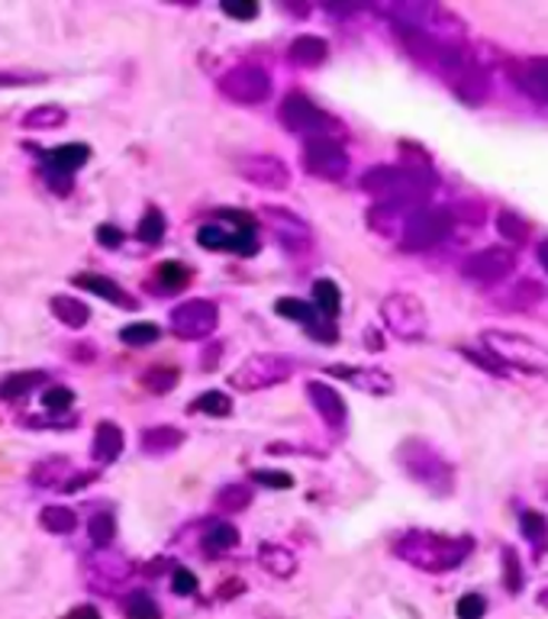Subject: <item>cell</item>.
<instances>
[{
  "mask_svg": "<svg viewBox=\"0 0 548 619\" xmlns=\"http://www.w3.org/2000/svg\"><path fill=\"white\" fill-rule=\"evenodd\" d=\"M182 381V372L175 365H155L149 372L143 374V387L149 394H172Z\"/></svg>",
  "mask_w": 548,
  "mask_h": 619,
  "instance_id": "obj_39",
  "label": "cell"
},
{
  "mask_svg": "<svg viewBox=\"0 0 548 619\" xmlns=\"http://www.w3.org/2000/svg\"><path fill=\"white\" fill-rule=\"evenodd\" d=\"M30 481L36 488H42V491H56V488L61 491V488L71 481V462H68L65 455L42 459V462L30 471Z\"/></svg>",
  "mask_w": 548,
  "mask_h": 619,
  "instance_id": "obj_26",
  "label": "cell"
},
{
  "mask_svg": "<svg viewBox=\"0 0 548 619\" xmlns=\"http://www.w3.org/2000/svg\"><path fill=\"white\" fill-rule=\"evenodd\" d=\"M49 81V75H27V71H20V75H13V71H0V88H30V85H46Z\"/></svg>",
  "mask_w": 548,
  "mask_h": 619,
  "instance_id": "obj_52",
  "label": "cell"
},
{
  "mask_svg": "<svg viewBox=\"0 0 548 619\" xmlns=\"http://www.w3.org/2000/svg\"><path fill=\"white\" fill-rule=\"evenodd\" d=\"M88 539L94 549H110V542L117 539V517L114 513H94L88 520Z\"/></svg>",
  "mask_w": 548,
  "mask_h": 619,
  "instance_id": "obj_42",
  "label": "cell"
},
{
  "mask_svg": "<svg viewBox=\"0 0 548 619\" xmlns=\"http://www.w3.org/2000/svg\"><path fill=\"white\" fill-rule=\"evenodd\" d=\"M172 590L178 593V597H194L200 584H197V574L194 571H187V568H175V574H172Z\"/></svg>",
  "mask_w": 548,
  "mask_h": 619,
  "instance_id": "obj_50",
  "label": "cell"
},
{
  "mask_svg": "<svg viewBox=\"0 0 548 619\" xmlns=\"http://www.w3.org/2000/svg\"><path fill=\"white\" fill-rule=\"evenodd\" d=\"M497 233L510 243V246H526L529 243V233H532V223L517 214V210H500L497 214Z\"/></svg>",
  "mask_w": 548,
  "mask_h": 619,
  "instance_id": "obj_31",
  "label": "cell"
},
{
  "mask_svg": "<svg viewBox=\"0 0 548 619\" xmlns=\"http://www.w3.org/2000/svg\"><path fill=\"white\" fill-rule=\"evenodd\" d=\"M252 481L268 488V491H287L294 488V474L287 471H274V468H262V471H252Z\"/></svg>",
  "mask_w": 548,
  "mask_h": 619,
  "instance_id": "obj_46",
  "label": "cell"
},
{
  "mask_svg": "<svg viewBox=\"0 0 548 619\" xmlns=\"http://www.w3.org/2000/svg\"><path fill=\"white\" fill-rule=\"evenodd\" d=\"M49 381V374L32 369V372H13L0 381V401H20L27 397L32 387H42Z\"/></svg>",
  "mask_w": 548,
  "mask_h": 619,
  "instance_id": "obj_30",
  "label": "cell"
},
{
  "mask_svg": "<svg viewBox=\"0 0 548 619\" xmlns=\"http://www.w3.org/2000/svg\"><path fill=\"white\" fill-rule=\"evenodd\" d=\"M458 619H485L488 613V600L481 593H464L456 603Z\"/></svg>",
  "mask_w": 548,
  "mask_h": 619,
  "instance_id": "obj_48",
  "label": "cell"
},
{
  "mask_svg": "<svg viewBox=\"0 0 548 619\" xmlns=\"http://www.w3.org/2000/svg\"><path fill=\"white\" fill-rule=\"evenodd\" d=\"M306 401L313 403V410L320 413V420L333 430H342L345 420H349V406H345V397L335 391L333 384L326 381H310L306 384Z\"/></svg>",
  "mask_w": 548,
  "mask_h": 619,
  "instance_id": "obj_18",
  "label": "cell"
},
{
  "mask_svg": "<svg viewBox=\"0 0 548 619\" xmlns=\"http://www.w3.org/2000/svg\"><path fill=\"white\" fill-rule=\"evenodd\" d=\"M165 233H168V219H165V214H162L158 207H149V210L143 214V219H139V226H136L139 243L158 246V243L165 239Z\"/></svg>",
  "mask_w": 548,
  "mask_h": 619,
  "instance_id": "obj_38",
  "label": "cell"
},
{
  "mask_svg": "<svg viewBox=\"0 0 548 619\" xmlns=\"http://www.w3.org/2000/svg\"><path fill=\"white\" fill-rule=\"evenodd\" d=\"M452 229H456V217L449 207H427L423 204L407 217L397 243L403 252H429L439 243H446L452 236Z\"/></svg>",
  "mask_w": 548,
  "mask_h": 619,
  "instance_id": "obj_7",
  "label": "cell"
},
{
  "mask_svg": "<svg viewBox=\"0 0 548 619\" xmlns=\"http://www.w3.org/2000/svg\"><path fill=\"white\" fill-rule=\"evenodd\" d=\"M223 13L233 17V20H255L258 3L255 0H223Z\"/></svg>",
  "mask_w": 548,
  "mask_h": 619,
  "instance_id": "obj_51",
  "label": "cell"
},
{
  "mask_svg": "<svg viewBox=\"0 0 548 619\" xmlns=\"http://www.w3.org/2000/svg\"><path fill=\"white\" fill-rule=\"evenodd\" d=\"M519 529H522V536L539 549V552H546L548 549V517H542L539 510H526L522 517H519Z\"/></svg>",
  "mask_w": 548,
  "mask_h": 619,
  "instance_id": "obj_41",
  "label": "cell"
},
{
  "mask_svg": "<svg viewBox=\"0 0 548 619\" xmlns=\"http://www.w3.org/2000/svg\"><path fill=\"white\" fill-rule=\"evenodd\" d=\"M168 326L178 340L197 342L211 340L219 326V310L214 301H204V297H194V301H184L178 307L172 310L168 316Z\"/></svg>",
  "mask_w": 548,
  "mask_h": 619,
  "instance_id": "obj_12",
  "label": "cell"
},
{
  "mask_svg": "<svg viewBox=\"0 0 548 619\" xmlns=\"http://www.w3.org/2000/svg\"><path fill=\"white\" fill-rule=\"evenodd\" d=\"M49 307H52V316L65 323L68 330H81V326H88L91 323V307L88 304H81L78 297H68V294H56L52 301H49Z\"/></svg>",
  "mask_w": 548,
  "mask_h": 619,
  "instance_id": "obj_29",
  "label": "cell"
},
{
  "mask_svg": "<svg viewBox=\"0 0 548 619\" xmlns=\"http://www.w3.org/2000/svg\"><path fill=\"white\" fill-rule=\"evenodd\" d=\"M277 120L287 126L291 132H310V139H313V136H333V129H339L333 117H330L326 110H320V107L301 91L287 94V97L281 100Z\"/></svg>",
  "mask_w": 548,
  "mask_h": 619,
  "instance_id": "obj_11",
  "label": "cell"
},
{
  "mask_svg": "<svg viewBox=\"0 0 548 619\" xmlns=\"http://www.w3.org/2000/svg\"><path fill=\"white\" fill-rule=\"evenodd\" d=\"M394 556L400 561H407L410 568L417 571H427V574H446V571H456L461 568L474 542L468 536H446V532H429V529H410L397 539Z\"/></svg>",
  "mask_w": 548,
  "mask_h": 619,
  "instance_id": "obj_1",
  "label": "cell"
},
{
  "mask_svg": "<svg viewBox=\"0 0 548 619\" xmlns=\"http://www.w3.org/2000/svg\"><path fill=\"white\" fill-rule=\"evenodd\" d=\"M190 413H200V416H216V420H223V416H229V413H233V401H229V394H223V391H204L200 397H194V401H190Z\"/></svg>",
  "mask_w": 548,
  "mask_h": 619,
  "instance_id": "obj_37",
  "label": "cell"
},
{
  "mask_svg": "<svg viewBox=\"0 0 548 619\" xmlns=\"http://www.w3.org/2000/svg\"><path fill=\"white\" fill-rule=\"evenodd\" d=\"M394 459L400 464V471L413 484L427 488L432 497H449L456 491V468L436 445H429L427 439H417V435L403 439L397 445Z\"/></svg>",
  "mask_w": 548,
  "mask_h": 619,
  "instance_id": "obj_5",
  "label": "cell"
},
{
  "mask_svg": "<svg viewBox=\"0 0 548 619\" xmlns=\"http://www.w3.org/2000/svg\"><path fill=\"white\" fill-rule=\"evenodd\" d=\"M65 619H104V617H100V610H97V607H91V603H81V607L68 610V617Z\"/></svg>",
  "mask_w": 548,
  "mask_h": 619,
  "instance_id": "obj_55",
  "label": "cell"
},
{
  "mask_svg": "<svg viewBox=\"0 0 548 619\" xmlns=\"http://www.w3.org/2000/svg\"><path fill=\"white\" fill-rule=\"evenodd\" d=\"M542 301H546V284L542 281L522 278L500 297V307H507L510 313H522V310H532L536 304H542Z\"/></svg>",
  "mask_w": 548,
  "mask_h": 619,
  "instance_id": "obj_27",
  "label": "cell"
},
{
  "mask_svg": "<svg viewBox=\"0 0 548 619\" xmlns=\"http://www.w3.org/2000/svg\"><path fill=\"white\" fill-rule=\"evenodd\" d=\"M306 175L323 181H342L349 175V153L333 136H313L304 146Z\"/></svg>",
  "mask_w": 548,
  "mask_h": 619,
  "instance_id": "obj_13",
  "label": "cell"
},
{
  "mask_svg": "<svg viewBox=\"0 0 548 619\" xmlns=\"http://www.w3.org/2000/svg\"><path fill=\"white\" fill-rule=\"evenodd\" d=\"M432 68L442 75V81L449 85V91L456 94L461 104L481 107L490 97V68L488 59L481 56V49H471L464 42H452L439 52Z\"/></svg>",
  "mask_w": 548,
  "mask_h": 619,
  "instance_id": "obj_4",
  "label": "cell"
},
{
  "mask_svg": "<svg viewBox=\"0 0 548 619\" xmlns=\"http://www.w3.org/2000/svg\"><path fill=\"white\" fill-rule=\"evenodd\" d=\"M536 252H539V262H542V268H546V272H548V239H542Z\"/></svg>",
  "mask_w": 548,
  "mask_h": 619,
  "instance_id": "obj_56",
  "label": "cell"
},
{
  "mask_svg": "<svg viewBox=\"0 0 548 619\" xmlns=\"http://www.w3.org/2000/svg\"><path fill=\"white\" fill-rule=\"evenodd\" d=\"M158 340H162V326L149 323V320L129 323V326L120 330V342L123 345H133V348H146V345H155Z\"/></svg>",
  "mask_w": 548,
  "mask_h": 619,
  "instance_id": "obj_40",
  "label": "cell"
},
{
  "mask_svg": "<svg viewBox=\"0 0 548 619\" xmlns=\"http://www.w3.org/2000/svg\"><path fill=\"white\" fill-rule=\"evenodd\" d=\"M187 281H190V272L184 268L182 262H165L158 268V284H162L165 294H178L182 287H187Z\"/></svg>",
  "mask_w": 548,
  "mask_h": 619,
  "instance_id": "obj_45",
  "label": "cell"
},
{
  "mask_svg": "<svg viewBox=\"0 0 548 619\" xmlns=\"http://www.w3.org/2000/svg\"><path fill=\"white\" fill-rule=\"evenodd\" d=\"M88 161H91V146H85V143H65L59 149H49V153H46L42 168L71 178V175H75L78 168H85Z\"/></svg>",
  "mask_w": 548,
  "mask_h": 619,
  "instance_id": "obj_20",
  "label": "cell"
},
{
  "mask_svg": "<svg viewBox=\"0 0 548 619\" xmlns=\"http://www.w3.org/2000/svg\"><path fill=\"white\" fill-rule=\"evenodd\" d=\"M39 523L46 532H56V536H71L78 529V513L68 510V507H46L39 513Z\"/></svg>",
  "mask_w": 548,
  "mask_h": 619,
  "instance_id": "obj_36",
  "label": "cell"
},
{
  "mask_svg": "<svg viewBox=\"0 0 548 619\" xmlns=\"http://www.w3.org/2000/svg\"><path fill=\"white\" fill-rule=\"evenodd\" d=\"M184 439H187V435H184L178 426H149V430H143V435H139V445H143L146 455L162 459V455L178 452L184 445Z\"/></svg>",
  "mask_w": 548,
  "mask_h": 619,
  "instance_id": "obj_25",
  "label": "cell"
},
{
  "mask_svg": "<svg viewBox=\"0 0 548 619\" xmlns=\"http://www.w3.org/2000/svg\"><path fill=\"white\" fill-rule=\"evenodd\" d=\"M481 345L507 372L548 381V345H542V342L529 340V336L513 333V330H485Z\"/></svg>",
  "mask_w": 548,
  "mask_h": 619,
  "instance_id": "obj_6",
  "label": "cell"
},
{
  "mask_svg": "<svg viewBox=\"0 0 548 619\" xmlns=\"http://www.w3.org/2000/svg\"><path fill=\"white\" fill-rule=\"evenodd\" d=\"M75 284H78L81 291H88V294L104 297L107 304L136 310V297H133V294H126L120 284H117L114 278H107V275H97V272H81V275H75Z\"/></svg>",
  "mask_w": 548,
  "mask_h": 619,
  "instance_id": "obj_21",
  "label": "cell"
},
{
  "mask_svg": "<svg viewBox=\"0 0 548 619\" xmlns=\"http://www.w3.org/2000/svg\"><path fill=\"white\" fill-rule=\"evenodd\" d=\"M291 374H294V358L291 355L258 352V355H248L243 365L229 374V387H236L243 394H255V391H268L274 384L291 381Z\"/></svg>",
  "mask_w": 548,
  "mask_h": 619,
  "instance_id": "obj_8",
  "label": "cell"
},
{
  "mask_svg": "<svg viewBox=\"0 0 548 619\" xmlns=\"http://www.w3.org/2000/svg\"><path fill=\"white\" fill-rule=\"evenodd\" d=\"M97 243L104 248H120L123 246V233L117 226H110V223H100L97 226Z\"/></svg>",
  "mask_w": 548,
  "mask_h": 619,
  "instance_id": "obj_53",
  "label": "cell"
},
{
  "mask_svg": "<svg viewBox=\"0 0 548 619\" xmlns=\"http://www.w3.org/2000/svg\"><path fill=\"white\" fill-rule=\"evenodd\" d=\"M517 272V252L507 246H488L461 262V275L471 284H503Z\"/></svg>",
  "mask_w": 548,
  "mask_h": 619,
  "instance_id": "obj_14",
  "label": "cell"
},
{
  "mask_svg": "<svg viewBox=\"0 0 548 619\" xmlns=\"http://www.w3.org/2000/svg\"><path fill=\"white\" fill-rule=\"evenodd\" d=\"M236 171L243 175L248 185L262 187V190H287L291 187V168L284 158L272 153L245 155L236 161Z\"/></svg>",
  "mask_w": 548,
  "mask_h": 619,
  "instance_id": "obj_16",
  "label": "cell"
},
{
  "mask_svg": "<svg viewBox=\"0 0 548 619\" xmlns=\"http://www.w3.org/2000/svg\"><path fill=\"white\" fill-rule=\"evenodd\" d=\"M258 219L268 226V233H274L277 246L287 248L291 255H304L306 248L313 246V229H310V223L297 217V214H291L287 207L268 204V207H262Z\"/></svg>",
  "mask_w": 548,
  "mask_h": 619,
  "instance_id": "obj_15",
  "label": "cell"
},
{
  "mask_svg": "<svg viewBox=\"0 0 548 619\" xmlns=\"http://www.w3.org/2000/svg\"><path fill=\"white\" fill-rule=\"evenodd\" d=\"M381 13L394 23V30H410L436 42H464L468 36V27L456 10L436 0H397L384 3Z\"/></svg>",
  "mask_w": 548,
  "mask_h": 619,
  "instance_id": "obj_3",
  "label": "cell"
},
{
  "mask_svg": "<svg viewBox=\"0 0 548 619\" xmlns=\"http://www.w3.org/2000/svg\"><path fill=\"white\" fill-rule=\"evenodd\" d=\"M204 542H207V552H211V556L229 552V549L239 546V529L233 527V523H214V527L207 529Z\"/></svg>",
  "mask_w": 548,
  "mask_h": 619,
  "instance_id": "obj_43",
  "label": "cell"
},
{
  "mask_svg": "<svg viewBox=\"0 0 548 619\" xmlns=\"http://www.w3.org/2000/svg\"><path fill=\"white\" fill-rule=\"evenodd\" d=\"M287 59L294 65H301V68H316V65H323L330 59V42H326L323 36L304 32V36H297V39L291 42Z\"/></svg>",
  "mask_w": 548,
  "mask_h": 619,
  "instance_id": "obj_24",
  "label": "cell"
},
{
  "mask_svg": "<svg viewBox=\"0 0 548 619\" xmlns=\"http://www.w3.org/2000/svg\"><path fill=\"white\" fill-rule=\"evenodd\" d=\"M513 85L526 97L548 104V56H532V59H519L510 65Z\"/></svg>",
  "mask_w": 548,
  "mask_h": 619,
  "instance_id": "obj_19",
  "label": "cell"
},
{
  "mask_svg": "<svg viewBox=\"0 0 548 619\" xmlns=\"http://www.w3.org/2000/svg\"><path fill=\"white\" fill-rule=\"evenodd\" d=\"M214 500L223 513H239V510H245L252 503V491L245 484H226V488L216 491Z\"/></svg>",
  "mask_w": 548,
  "mask_h": 619,
  "instance_id": "obj_44",
  "label": "cell"
},
{
  "mask_svg": "<svg viewBox=\"0 0 548 619\" xmlns=\"http://www.w3.org/2000/svg\"><path fill=\"white\" fill-rule=\"evenodd\" d=\"M330 374L345 377L352 387H359L365 394H378V397L394 394V377L388 372H381V369H330Z\"/></svg>",
  "mask_w": 548,
  "mask_h": 619,
  "instance_id": "obj_22",
  "label": "cell"
},
{
  "mask_svg": "<svg viewBox=\"0 0 548 619\" xmlns=\"http://www.w3.org/2000/svg\"><path fill=\"white\" fill-rule=\"evenodd\" d=\"M123 617L126 619H162V607L149 590H129L123 597Z\"/></svg>",
  "mask_w": 548,
  "mask_h": 619,
  "instance_id": "obj_32",
  "label": "cell"
},
{
  "mask_svg": "<svg viewBox=\"0 0 548 619\" xmlns=\"http://www.w3.org/2000/svg\"><path fill=\"white\" fill-rule=\"evenodd\" d=\"M274 313L277 316H284V320H294V323H304L306 330L310 326H316L320 320H326V316H320L313 304H306L301 297H281L277 304H274Z\"/></svg>",
  "mask_w": 548,
  "mask_h": 619,
  "instance_id": "obj_35",
  "label": "cell"
},
{
  "mask_svg": "<svg viewBox=\"0 0 548 619\" xmlns=\"http://www.w3.org/2000/svg\"><path fill=\"white\" fill-rule=\"evenodd\" d=\"M381 320L384 326L394 333L397 340L420 342L427 340L429 333V313L427 304L417 294L407 291H394L381 301Z\"/></svg>",
  "mask_w": 548,
  "mask_h": 619,
  "instance_id": "obj_9",
  "label": "cell"
},
{
  "mask_svg": "<svg viewBox=\"0 0 548 619\" xmlns=\"http://www.w3.org/2000/svg\"><path fill=\"white\" fill-rule=\"evenodd\" d=\"M123 445H126V439H123V430L117 426V423H110V420L97 423V430H94V442H91L94 462L114 464L123 455Z\"/></svg>",
  "mask_w": 548,
  "mask_h": 619,
  "instance_id": "obj_23",
  "label": "cell"
},
{
  "mask_svg": "<svg viewBox=\"0 0 548 619\" xmlns=\"http://www.w3.org/2000/svg\"><path fill=\"white\" fill-rule=\"evenodd\" d=\"M313 307L320 316L326 320H335L339 310H342V294H339V284L330 278L313 281Z\"/></svg>",
  "mask_w": 548,
  "mask_h": 619,
  "instance_id": "obj_33",
  "label": "cell"
},
{
  "mask_svg": "<svg viewBox=\"0 0 548 619\" xmlns=\"http://www.w3.org/2000/svg\"><path fill=\"white\" fill-rule=\"evenodd\" d=\"M91 481H94V474H71V481L61 488V494H78V491H81V488H88Z\"/></svg>",
  "mask_w": 548,
  "mask_h": 619,
  "instance_id": "obj_54",
  "label": "cell"
},
{
  "mask_svg": "<svg viewBox=\"0 0 548 619\" xmlns=\"http://www.w3.org/2000/svg\"><path fill=\"white\" fill-rule=\"evenodd\" d=\"M42 406L49 410V413H68L71 406H75V391L71 387H49L46 394H42Z\"/></svg>",
  "mask_w": 548,
  "mask_h": 619,
  "instance_id": "obj_47",
  "label": "cell"
},
{
  "mask_svg": "<svg viewBox=\"0 0 548 619\" xmlns=\"http://www.w3.org/2000/svg\"><path fill=\"white\" fill-rule=\"evenodd\" d=\"M503 584L513 593L522 588V568H519L517 549H503Z\"/></svg>",
  "mask_w": 548,
  "mask_h": 619,
  "instance_id": "obj_49",
  "label": "cell"
},
{
  "mask_svg": "<svg viewBox=\"0 0 548 619\" xmlns=\"http://www.w3.org/2000/svg\"><path fill=\"white\" fill-rule=\"evenodd\" d=\"M362 190L374 197V204L423 207L436 190V175L417 165H378L362 175Z\"/></svg>",
  "mask_w": 548,
  "mask_h": 619,
  "instance_id": "obj_2",
  "label": "cell"
},
{
  "mask_svg": "<svg viewBox=\"0 0 548 619\" xmlns=\"http://www.w3.org/2000/svg\"><path fill=\"white\" fill-rule=\"evenodd\" d=\"M258 561H262V568L272 578H291L297 571V556L287 546H277V542H262L258 546Z\"/></svg>",
  "mask_w": 548,
  "mask_h": 619,
  "instance_id": "obj_28",
  "label": "cell"
},
{
  "mask_svg": "<svg viewBox=\"0 0 548 619\" xmlns=\"http://www.w3.org/2000/svg\"><path fill=\"white\" fill-rule=\"evenodd\" d=\"M65 120H68L65 107H59V104H39V107H32L30 114H23V129H32V132L59 129Z\"/></svg>",
  "mask_w": 548,
  "mask_h": 619,
  "instance_id": "obj_34",
  "label": "cell"
},
{
  "mask_svg": "<svg viewBox=\"0 0 548 619\" xmlns=\"http://www.w3.org/2000/svg\"><path fill=\"white\" fill-rule=\"evenodd\" d=\"M85 578L94 590L120 588L123 581L129 578V561L107 552V549H97V556L85 561Z\"/></svg>",
  "mask_w": 548,
  "mask_h": 619,
  "instance_id": "obj_17",
  "label": "cell"
},
{
  "mask_svg": "<svg viewBox=\"0 0 548 619\" xmlns=\"http://www.w3.org/2000/svg\"><path fill=\"white\" fill-rule=\"evenodd\" d=\"M219 91L239 107H255L272 97V75L258 65H236L219 78Z\"/></svg>",
  "mask_w": 548,
  "mask_h": 619,
  "instance_id": "obj_10",
  "label": "cell"
}]
</instances>
